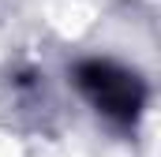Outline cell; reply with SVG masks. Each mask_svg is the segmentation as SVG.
Listing matches in <instances>:
<instances>
[{"label": "cell", "instance_id": "obj_1", "mask_svg": "<svg viewBox=\"0 0 161 157\" xmlns=\"http://www.w3.org/2000/svg\"><path fill=\"white\" fill-rule=\"evenodd\" d=\"M71 82L86 105L116 131H135L146 109V82L139 71L124 68L109 56H86L71 68Z\"/></svg>", "mask_w": 161, "mask_h": 157}]
</instances>
